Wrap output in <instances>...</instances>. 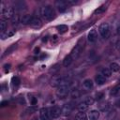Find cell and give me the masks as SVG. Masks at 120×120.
I'll list each match as a JSON object with an SVG mask.
<instances>
[{"instance_id":"1","label":"cell","mask_w":120,"mask_h":120,"mask_svg":"<svg viewBox=\"0 0 120 120\" xmlns=\"http://www.w3.org/2000/svg\"><path fill=\"white\" fill-rule=\"evenodd\" d=\"M69 92V81L63 78L60 85L57 87V90H56V95L58 98H64L65 97L68 96Z\"/></svg>"},{"instance_id":"2","label":"cell","mask_w":120,"mask_h":120,"mask_svg":"<svg viewBox=\"0 0 120 120\" xmlns=\"http://www.w3.org/2000/svg\"><path fill=\"white\" fill-rule=\"evenodd\" d=\"M40 14L41 16L47 20V21H52L55 18V12L53 8L51 6H44L40 8Z\"/></svg>"},{"instance_id":"3","label":"cell","mask_w":120,"mask_h":120,"mask_svg":"<svg viewBox=\"0 0 120 120\" xmlns=\"http://www.w3.org/2000/svg\"><path fill=\"white\" fill-rule=\"evenodd\" d=\"M83 46H84V38H81L78 40V42H77V44L75 45V47L73 48V50L71 51L70 55H71L72 59H77V58L79 57V55L81 54V52H82V51Z\"/></svg>"},{"instance_id":"4","label":"cell","mask_w":120,"mask_h":120,"mask_svg":"<svg viewBox=\"0 0 120 120\" xmlns=\"http://www.w3.org/2000/svg\"><path fill=\"white\" fill-rule=\"evenodd\" d=\"M2 6V5H1ZM1 15L3 17L4 20H8V19H12L14 17V8L12 7H6L1 8Z\"/></svg>"},{"instance_id":"5","label":"cell","mask_w":120,"mask_h":120,"mask_svg":"<svg viewBox=\"0 0 120 120\" xmlns=\"http://www.w3.org/2000/svg\"><path fill=\"white\" fill-rule=\"evenodd\" d=\"M98 32L100 34V36L104 38H109L110 36V26L108 22H102L99 27H98Z\"/></svg>"},{"instance_id":"6","label":"cell","mask_w":120,"mask_h":120,"mask_svg":"<svg viewBox=\"0 0 120 120\" xmlns=\"http://www.w3.org/2000/svg\"><path fill=\"white\" fill-rule=\"evenodd\" d=\"M50 115H51V118H53V119H56L58 118L61 114H62V109H60L58 106H53L52 107L50 110Z\"/></svg>"},{"instance_id":"7","label":"cell","mask_w":120,"mask_h":120,"mask_svg":"<svg viewBox=\"0 0 120 120\" xmlns=\"http://www.w3.org/2000/svg\"><path fill=\"white\" fill-rule=\"evenodd\" d=\"M39 117H40V120H51V115H50L49 109L41 108L39 110Z\"/></svg>"},{"instance_id":"8","label":"cell","mask_w":120,"mask_h":120,"mask_svg":"<svg viewBox=\"0 0 120 120\" xmlns=\"http://www.w3.org/2000/svg\"><path fill=\"white\" fill-rule=\"evenodd\" d=\"M55 7L57 8L59 12H64L68 8V3L64 0H58L55 2Z\"/></svg>"},{"instance_id":"9","label":"cell","mask_w":120,"mask_h":120,"mask_svg":"<svg viewBox=\"0 0 120 120\" xmlns=\"http://www.w3.org/2000/svg\"><path fill=\"white\" fill-rule=\"evenodd\" d=\"M72 109H73L72 103H71V102H68V103H67V104H65V105L63 106V108H62V113H63L64 115H68V114L71 112Z\"/></svg>"},{"instance_id":"10","label":"cell","mask_w":120,"mask_h":120,"mask_svg":"<svg viewBox=\"0 0 120 120\" xmlns=\"http://www.w3.org/2000/svg\"><path fill=\"white\" fill-rule=\"evenodd\" d=\"M62 80H63L62 77H60V76H54V77H52V80H51V85H52V87H58V86L60 85Z\"/></svg>"},{"instance_id":"11","label":"cell","mask_w":120,"mask_h":120,"mask_svg":"<svg viewBox=\"0 0 120 120\" xmlns=\"http://www.w3.org/2000/svg\"><path fill=\"white\" fill-rule=\"evenodd\" d=\"M32 20H33L32 15L24 14V15H22L21 17V23H22V24H30Z\"/></svg>"},{"instance_id":"12","label":"cell","mask_w":120,"mask_h":120,"mask_svg":"<svg viewBox=\"0 0 120 120\" xmlns=\"http://www.w3.org/2000/svg\"><path fill=\"white\" fill-rule=\"evenodd\" d=\"M87 38L90 42H95L98 38V34H97V31L96 29H92L90 30V32L88 33V36H87Z\"/></svg>"},{"instance_id":"13","label":"cell","mask_w":120,"mask_h":120,"mask_svg":"<svg viewBox=\"0 0 120 120\" xmlns=\"http://www.w3.org/2000/svg\"><path fill=\"white\" fill-rule=\"evenodd\" d=\"M99 117V112L98 110H92L88 112L89 120H98Z\"/></svg>"},{"instance_id":"14","label":"cell","mask_w":120,"mask_h":120,"mask_svg":"<svg viewBox=\"0 0 120 120\" xmlns=\"http://www.w3.org/2000/svg\"><path fill=\"white\" fill-rule=\"evenodd\" d=\"M30 25H31V27H33V28H39V27H41V25H42V22H41V20H40L39 18H33V20H32Z\"/></svg>"},{"instance_id":"15","label":"cell","mask_w":120,"mask_h":120,"mask_svg":"<svg viewBox=\"0 0 120 120\" xmlns=\"http://www.w3.org/2000/svg\"><path fill=\"white\" fill-rule=\"evenodd\" d=\"M96 82L98 85H102L106 82V78L102 74H98V75L96 76Z\"/></svg>"},{"instance_id":"16","label":"cell","mask_w":120,"mask_h":120,"mask_svg":"<svg viewBox=\"0 0 120 120\" xmlns=\"http://www.w3.org/2000/svg\"><path fill=\"white\" fill-rule=\"evenodd\" d=\"M88 107H89V105L85 102V101H82V102H81L79 105H78V107H77V109H78V111L79 112H84L87 109H88Z\"/></svg>"},{"instance_id":"17","label":"cell","mask_w":120,"mask_h":120,"mask_svg":"<svg viewBox=\"0 0 120 120\" xmlns=\"http://www.w3.org/2000/svg\"><path fill=\"white\" fill-rule=\"evenodd\" d=\"M82 84H83V87H84L85 89H91V88L93 87V85H94L92 80H90V79H85V80L83 81Z\"/></svg>"},{"instance_id":"18","label":"cell","mask_w":120,"mask_h":120,"mask_svg":"<svg viewBox=\"0 0 120 120\" xmlns=\"http://www.w3.org/2000/svg\"><path fill=\"white\" fill-rule=\"evenodd\" d=\"M14 34H15V31L14 30H8V31H6V32L1 33V38H2V39H5L7 38H9V37L13 36Z\"/></svg>"},{"instance_id":"19","label":"cell","mask_w":120,"mask_h":120,"mask_svg":"<svg viewBox=\"0 0 120 120\" xmlns=\"http://www.w3.org/2000/svg\"><path fill=\"white\" fill-rule=\"evenodd\" d=\"M72 57H71V55L69 54V55H67L65 58H64V60H63V65L65 66V67H68L71 63H72Z\"/></svg>"},{"instance_id":"20","label":"cell","mask_w":120,"mask_h":120,"mask_svg":"<svg viewBox=\"0 0 120 120\" xmlns=\"http://www.w3.org/2000/svg\"><path fill=\"white\" fill-rule=\"evenodd\" d=\"M75 119H76V120H87L86 113L80 112H78V113L75 115Z\"/></svg>"},{"instance_id":"21","label":"cell","mask_w":120,"mask_h":120,"mask_svg":"<svg viewBox=\"0 0 120 120\" xmlns=\"http://www.w3.org/2000/svg\"><path fill=\"white\" fill-rule=\"evenodd\" d=\"M57 30H58V32H59L60 34H64V33L68 32V25H66V24H61V25H58V26H57Z\"/></svg>"},{"instance_id":"22","label":"cell","mask_w":120,"mask_h":120,"mask_svg":"<svg viewBox=\"0 0 120 120\" xmlns=\"http://www.w3.org/2000/svg\"><path fill=\"white\" fill-rule=\"evenodd\" d=\"M110 69H111V71H112V72H117V71H119V69H120V66L117 64V63H111V65H110Z\"/></svg>"},{"instance_id":"23","label":"cell","mask_w":120,"mask_h":120,"mask_svg":"<svg viewBox=\"0 0 120 120\" xmlns=\"http://www.w3.org/2000/svg\"><path fill=\"white\" fill-rule=\"evenodd\" d=\"M101 74H102L105 78H109V77H111V75H112V71H111L110 68H104L101 69Z\"/></svg>"},{"instance_id":"24","label":"cell","mask_w":120,"mask_h":120,"mask_svg":"<svg viewBox=\"0 0 120 120\" xmlns=\"http://www.w3.org/2000/svg\"><path fill=\"white\" fill-rule=\"evenodd\" d=\"M70 96L72 98H78L80 97V91L77 88H74L70 91Z\"/></svg>"},{"instance_id":"25","label":"cell","mask_w":120,"mask_h":120,"mask_svg":"<svg viewBox=\"0 0 120 120\" xmlns=\"http://www.w3.org/2000/svg\"><path fill=\"white\" fill-rule=\"evenodd\" d=\"M11 82H12V85H13V86L17 87V86H19V85H20L21 80H20V78H19V77L15 76V77H12V79H11Z\"/></svg>"},{"instance_id":"26","label":"cell","mask_w":120,"mask_h":120,"mask_svg":"<svg viewBox=\"0 0 120 120\" xmlns=\"http://www.w3.org/2000/svg\"><path fill=\"white\" fill-rule=\"evenodd\" d=\"M15 6H16V8L18 10H23V9H25V4L23 2H16L15 3Z\"/></svg>"},{"instance_id":"27","label":"cell","mask_w":120,"mask_h":120,"mask_svg":"<svg viewBox=\"0 0 120 120\" xmlns=\"http://www.w3.org/2000/svg\"><path fill=\"white\" fill-rule=\"evenodd\" d=\"M11 22H12V25H17L19 22H21V19H20V16H19L18 14L14 15V17L11 19Z\"/></svg>"},{"instance_id":"28","label":"cell","mask_w":120,"mask_h":120,"mask_svg":"<svg viewBox=\"0 0 120 120\" xmlns=\"http://www.w3.org/2000/svg\"><path fill=\"white\" fill-rule=\"evenodd\" d=\"M6 27H7V22H6L4 20H1V21H0V30H1L2 33L5 32Z\"/></svg>"},{"instance_id":"29","label":"cell","mask_w":120,"mask_h":120,"mask_svg":"<svg viewBox=\"0 0 120 120\" xmlns=\"http://www.w3.org/2000/svg\"><path fill=\"white\" fill-rule=\"evenodd\" d=\"M104 98V94L102 93V92H98L97 94H96V99L97 100H100V99H102Z\"/></svg>"},{"instance_id":"30","label":"cell","mask_w":120,"mask_h":120,"mask_svg":"<svg viewBox=\"0 0 120 120\" xmlns=\"http://www.w3.org/2000/svg\"><path fill=\"white\" fill-rule=\"evenodd\" d=\"M119 89H120V84H118L117 86H115V87H113V88L112 89V91H111V95H115V94L119 91Z\"/></svg>"},{"instance_id":"31","label":"cell","mask_w":120,"mask_h":120,"mask_svg":"<svg viewBox=\"0 0 120 120\" xmlns=\"http://www.w3.org/2000/svg\"><path fill=\"white\" fill-rule=\"evenodd\" d=\"M106 10V8L105 7H100V8H98V9H96L95 10V13H98V14H100V13H102V12H104Z\"/></svg>"},{"instance_id":"32","label":"cell","mask_w":120,"mask_h":120,"mask_svg":"<svg viewBox=\"0 0 120 120\" xmlns=\"http://www.w3.org/2000/svg\"><path fill=\"white\" fill-rule=\"evenodd\" d=\"M84 101H85V102H86V103H87L89 106H90V105H92V104L94 103V99H93L92 98H86Z\"/></svg>"},{"instance_id":"33","label":"cell","mask_w":120,"mask_h":120,"mask_svg":"<svg viewBox=\"0 0 120 120\" xmlns=\"http://www.w3.org/2000/svg\"><path fill=\"white\" fill-rule=\"evenodd\" d=\"M14 48H16V45H15V44H14L13 46H11V47H10V48H9L8 50H7V51L5 52V53H4V55H6V54H8V53H9V52H10L11 50H13Z\"/></svg>"},{"instance_id":"34","label":"cell","mask_w":120,"mask_h":120,"mask_svg":"<svg viewBox=\"0 0 120 120\" xmlns=\"http://www.w3.org/2000/svg\"><path fill=\"white\" fill-rule=\"evenodd\" d=\"M67 3H68V4H69V5H73V4L77 3V1H76V0H67Z\"/></svg>"},{"instance_id":"35","label":"cell","mask_w":120,"mask_h":120,"mask_svg":"<svg viewBox=\"0 0 120 120\" xmlns=\"http://www.w3.org/2000/svg\"><path fill=\"white\" fill-rule=\"evenodd\" d=\"M36 103H37V98L32 97V98H31V104L34 106V105H36Z\"/></svg>"},{"instance_id":"36","label":"cell","mask_w":120,"mask_h":120,"mask_svg":"<svg viewBox=\"0 0 120 120\" xmlns=\"http://www.w3.org/2000/svg\"><path fill=\"white\" fill-rule=\"evenodd\" d=\"M4 68H5V71H6V72H8V71L9 70L10 65H9V64H8V65H5V66H4Z\"/></svg>"},{"instance_id":"37","label":"cell","mask_w":120,"mask_h":120,"mask_svg":"<svg viewBox=\"0 0 120 120\" xmlns=\"http://www.w3.org/2000/svg\"><path fill=\"white\" fill-rule=\"evenodd\" d=\"M8 104V101H3V102L1 103V106L4 107V106H7Z\"/></svg>"},{"instance_id":"38","label":"cell","mask_w":120,"mask_h":120,"mask_svg":"<svg viewBox=\"0 0 120 120\" xmlns=\"http://www.w3.org/2000/svg\"><path fill=\"white\" fill-rule=\"evenodd\" d=\"M116 48H117V50L120 52V40L117 42V44H116Z\"/></svg>"},{"instance_id":"39","label":"cell","mask_w":120,"mask_h":120,"mask_svg":"<svg viewBox=\"0 0 120 120\" xmlns=\"http://www.w3.org/2000/svg\"><path fill=\"white\" fill-rule=\"evenodd\" d=\"M117 34H118V35H120V26L117 28Z\"/></svg>"},{"instance_id":"40","label":"cell","mask_w":120,"mask_h":120,"mask_svg":"<svg viewBox=\"0 0 120 120\" xmlns=\"http://www.w3.org/2000/svg\"><path fill=\"white\" fill-rule=\"evenodd\" d=\"M118 104H119V105H120V99H119V100H118Z\"/></svg>"},{"instance_id":"41","label":"cell","mask_w":120,"mask_h":120,"mask_svg":"<svg viewBox=\"0 0 120 120\" xmlns=\"http://www.w3.org/2000/svg\"><path fill=\"white\" fill-rule=\"evenodd\" d=\"M33 120H37V119H33Z\"/></svg>"}]
</instances>
